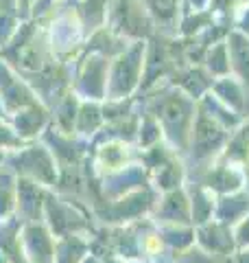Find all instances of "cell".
<instances>
[{
	"label": "cell",
	"mask_w": 249,
	"mask_h": 263,
	"mask_svg": "<svg viewBox=\"0 0 249 263\" xmlns=\"http://www.w3.org/2000/svg\"><path fill=\"white\" fill-rule=\"evenodd\" d=\"M3 164L18 178L35 180L46 189H55L57 180H59V164L44 141H31L18 149L7 152Z\"/></svg>",
	"instance_id": "1"
},
{
	"label": "cell",
	"mask_w": 249,
	"mask_h": 263,
	"mask_svg": "<svg viewBox=\"0 0 249 263\" xmlns=\"http://www.w3.org/2000/svg\"><path fill=\"white\" fill-rule=\"evenodd\" d=\"M90 215L79 202L70 200L66 195H59L53 189H48L44 202V221L53 230L55 237L66 235H90L92 237V226H90Z\"/></svg>",
	"instance_id": "2"
},
{
	"label": "cell",
	"mask_w": 249,
	"mask_h": 263,
	"mask_svg": "<svg viewBox=\"0 0 249 263\" xmlns=\"http://www.w3.org/2000/svg\"><path fill=\"white\" fill-rule=\"evenodd\" d=\"M20 243L24 259L29 263H55L57 237L46 226L44 219L39 221H22Z\"/></svg>",
	"instance_id": "3"
},
{
	"label": "cell",
	"mask_w": 249,
	"mask_h": 263,
	"mask_svg": "<svg viewBox=\"0 0 249 263\" xmlns=\"http://www.w3.org/2000/svg\"><path fill=\"white\" fill-rule=\"evenodd\" d=\"M48 189L35 180L18 178V200H15V217L22 221L44 219V202Z\"/></svg>",
	"instance_id": "4"
},
{
	"label": "cell",
	"mask_w": 249,
	"mask_h": 263,
	"mask_svg": "<svg viewBox=\"0 0 249 263\" xmlns=\"http://www.w3.org/2000/svg\"><path fill=\"white\" fill-rule=\"evenodd\" d=\"M129 156H131V147L125 141H107L101 147L94 149V158H92V167L94 174L98 178L116 174L125 167H129Z\"/></svg>",
	"instance_id": "5"
},
{
	"label": "cell",
	"mask_w": 249,
	"mask_h": 263,
	"mask_svg": "<svg viewBox=\"0 0 249 263\" xmlns=\"http://www.w3.org/2000/svg\"><path fill=\"white\" fill-rule=\"evenodd\" d=\"M11 127L18 132V136L22 141H39L42 134L46 132V127L51 125V117L42 110V108H31V110H18L11 114Z\"/></svg>",
	"instance_id": "6"
},
{
	"label": "cell",
	"mask_w": 249,
	"mask_h": 263,
	"mask_svg": "<svg viewBox=\"0 0 249 263\" xmlns=\"http://www.w3.org/2000/svg\"><path fill=\"white\" fill-rule=\"evenodd\" d=\"M90 235H66L57 237L55 263H81V259L90 252Z\"/></svg>",
	"instance_id": "7"
},
{
	"label": "cell",
	"mask_w": 249,
	"mask_h": 263,
	"mask_svg": "<svg viewBox=\"0 0 249 263\" xmlns=\"http://www.w3.org/2000/svg\"><path fill=\"white\" fill-rule=\"evenodd\" d=\"M15 200H18V176L3 164L0 167V221L15 215Z\"/></svg>",
	"instance_id": "8"
},
{
	"label": "cell",
	"mask_w": 249,
	"mask_h": 263,
	"mask_svg": "<svg viewBox=\"0 0 249 263\" xmlns=\"http://www.w3.org/2000/svg\"><path fill=\"white\" fill-rule=\"evenodd\" d=\"M98 125H101V112H98V108H94V105H83V108L79 110L77 114V123H74V134H79L81 138H86V141H90L94 134Z\"/></svg>",
	"instance_id": "9"
},
{
	"label": "cell",
	"mask_w": 249,
	"mask_h": 263,
	"mask_svg": "<svg viewBox=\"0 0 249 263\" xmlns=\"http://www.w3.org/2000/svg\"><path fill=\"white\" fill-rule=\"evenodd\" d=\"M24 143L27 141H22V138L18 136V132H15L11 125H7V123L3 121V117H0V149L7 154V152L18 149V147H22Z\"/></svg>",
	"instance_id": "10"
},
{
	"label": "cell",
	"mask_w": 249,
	"mask_h": 263,
	"mask_svg": "<svg viewBox=\"0 0 249 263\" xmlns=\"http://www.w3.org/2000/svg\"><path fill=\"white\" fill-rule=\"evenodd\" d=\"M3 160H5V152L0 149V167H3Z\"/></svg>",
	"instance_id": "11"
}]
</instances>
